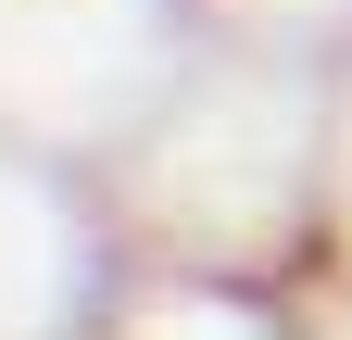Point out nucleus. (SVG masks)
Returning a JSON list of instances; mask_svg holds the SVG:
<instances>
[]
</instances>
